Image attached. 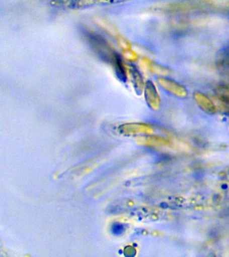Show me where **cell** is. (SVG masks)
I'll return each mask as SVG.
<instances>
[{"label":"cell","mask_w":229,"mask_h":257,"mask_svg":"<svg viewBox=\"0 0 229 257\" xmlns=\"http://www.w3.org/2000/svg\"><path fill=\"white\" fill-rule=\"evenodd\" d=\"M88 39L92 47L96 53L101 56L102 59L112 62L116 52L110 48L109 44L103 38L96 34H88Z\"/></svg>","instance_id":"1"},{"label":"cell","mask_w":229,"mask_h":257,"mask_svg":"<svg viewBox=\"0 0 229 257\" xmlns=\"http://www.w3.org/2000/svg\"><path fill=\"white\" fill-rule=\"evenodd\" d=\"M157 81L161 88L176 97L184 98L188 96V92L186 88L175 80L166 76H161L157 79Z\"/></svg>","instance_id":"2"},{"label":"cell","mask_w":229,"mask_h":257,"mask_svg":"<svg viewBox=\"0 0 229 257\" xmlns=\"http://www.w3.org/2000/svg\"><path fill=\"white\" fill-rule=\"evenodd\" d=\"M144 98L148 106L152 110H158L160 108L161 99L160 94L156 85L151 80L145 82L144 88Z\"/></svg>","instance_id":"3"},{"label":"cell","mask_w":229,"mask_h":257,"mask_svg":"<svg viewBox=\"0 0 229 257\" xmlns=\"http://www.w3.org/2000/svg\"><path fill=\"white\" fill-rule=\"evenodd\" d=\"M194 99L199 107L208 114H214L217 111V106L212 100L202 92L195 91L193 94Z\"/></svg>","instance_id":"4"},{"label":"cell","mask_w":229,"mask_h":257,"mask_svg":"<svg viewBox=\"0 0 229 257\" xmlns=\"http://www.w3.org/2000/svg\"><path fill=\"white\" fill-rule=\"evenodd\" d=\"M214 92L221 108L229 112V85L219 84L215 88Z\"/></svg>","instance_id":"5"},{"label":"cell","mask_w":229,"mask_h":257,"mask_svg":"<svg viewBox=\"0 0 229 257\" xmlns=\"http://www.w3.org/2000/svg\"><path fill=\"white\" fill-rule=\"evenodd\" d=\"M141 63L148 71L156 74V75L160 76V77L161 76L169 75L172 72L170 68L156 63V62H152L151 60L147 59V58H143L141 60Z\"/></svg>","instance_id":"6"},{"label":"cell","mask_w":229,"mask_h":257,"mask_svg":"<svg viewBox=\"0 0 229 257\" xmlns=\"http://www.w3.org/2000/svg\"><path fill=\"white\" fill-rule=\"evenodd\" d=\"M129 74L134 90L138 94H141L144 91V85H145L141 73L135 66H131L129 68Z\"/></svg>","instance_id":"7"},{"label":"cell","mask_w":229,"mask_h":257,"mask_svg":"<svg viewBox=\"0 0 229 257\" xmlns=\"http://www.w3.org/2000/svg\"><path fill=\"white\" fill-rule=\"evenodd\" d=\"M114 68H115V71L117 74L118 78H119L121 81L125 82L127 79V68L124 65L123 60L121 56L118 55L117 53L115 54L113 60H112Z\"/></svg>","instance_id":"8"},{"label":"cell","mask_w":229,"mask_h":257,"mask_svg":"<svg viewBox=\"0 0 229 257\" xmlns=\"http://www.w3.org/2000/svg\"><path fill=\"white\" fill-rule=\"evenodd\" d=\"M96 23L99 26V28L105 31L106 33L114 36V37H119V32L113 24L104 20H96Z\"/></svg>","instance_id":"9"},{"label":"cell","mask_w":229,"mask_h":257,"mask_svg":"<svg viewBox=\"0 0 229 257\" xmlns=\"http://www.w3.org/2000/svg\"><path fill=\"white\" fill-rule=\"evenodd\" d=\"M123 130L126 132L130 133H146L150 134L152 132V128L149 125L145 124H127L123 126Z\"/></svg>","instance_id":"10"},{"label":"cell","mask_w":229,"mask_h":257,"mask_svg":"<svg viewBox=\"0 0 229 257\" xmlns=\"http://www.w3.org/2000/svg\"><path fill=\"white\" fill-rule=\"evenodd\" d=\"M143 140L146 144L156 146H166L170 144V141L161 137H148Z\"/></svg>","instance_id":"11"},{"label":"cell","mask_w":229,"mask_h":257,"mask_svg":"<svg viewBox=\"0 0 229 257\" xmlns=\"http://www.w3.org/2000/svg\"><path fill=\"white\" fill-rule=\"evenodd\" d=\"M130 1V0H86V6L87 7L94 5H112V4H116L122 3Z\"/></svg>","instance_id":"12"},{"label":"cell","mask_w":229,"mask_h":257,"mask_svg":"<svg viewBox=\"0 0 229 257\" xmlns=\"http://www.w3.org/2000/svg\"><path fill=\"white\" fill-rule=\"evenodd\" d=\"M124 230H125V228H124V224L119 222L113 223L112 224L111 228H110L112 234L114 236H120V235L123 234Z\"/></svg>","instance_id":"13"},{"label":"cell","mask_w":229,"mask_h":257,"mask_svg":"<svg viewBox=\"0 0 229 257\" xmlns=\"http://www.w3.org/2000/svg\"><path fill=\"white\" fill-rule=\"evenodd\" d=\"M123 56L124 58L128 60V61H136L138 58V55L136 52L133 51L132 49L124 50Z\"/></svg>","instance_id":"14"},{"label":"cell","mask_w":229,"mask_h":257,"mask_svg":"<svg viewBox=\"0 0 229 257\" xmlns=\"http://www.w3.org/2000/svg\"><path fill=\"white\" fill-rule=\"evenodd\" d=\"M117 42L118 46L123 50V51L124 50L131 49V44L126 38L120 36L119 37L117 38Z\"/></svg>","instance_id":"15"}]
</instances>
